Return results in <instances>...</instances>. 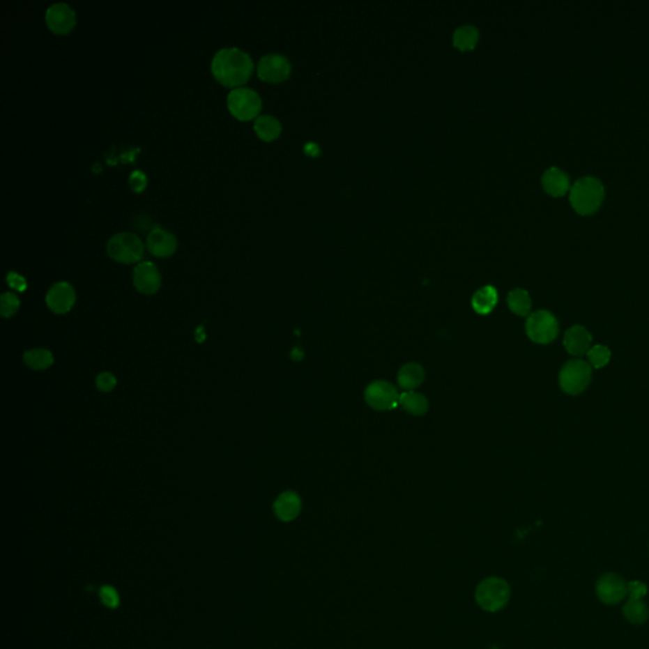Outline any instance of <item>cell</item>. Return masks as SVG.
<instances>
[{"label":"cell","instance_id":"1","mask_svg":"<svg viewBox=\"0 0 649 649\" xmlns=\"http://www.w3.org/2000/svg\"><path fill=\"white\" fill-rule=\"evenodd\" d=\"M211 71L217 82L229 88L245 84L254 71V63L249 54L238 47L218 49L212 59Z\"/></svg>","mask_w":649,"mask_h":649},{"label":"cell","instance_id":"2","mask_svg":"<svg viewBox=\"0 0 649 649\" xmlns=\"http://www.w3.org/2000/svg\"><path fill=\"white\" fill-rule=\"evenodd\" d=\"M604 197L602 183L593 176H583L570 188V202L579 215H593L600 208Z\"/></svg>","mask_w":649,"mask_h":649},{"label":"cell","instance_id":"3","mask_svg":"<svg viewBox=\"0 0 649 649\" xmlns=\"http://www.w3.org/2000/svg\"><path fill=\"white\" fill-rule=\"evenodd\" d=\"M145 246L136 234L119 232L108 240L107 252L108 255L122 264L140 263L144 257Z\"/></svg>","mask_w":649,"mask_h":649},{"label":"cell","instance_id":"4","mask_svg":"<svg viewBox=\"0 0 649 649\" xmlns=\"http://www.w3.org/2000/svg\"><path fill=\"white\" fill-rule=\"evenodd\" d=\"M261 105L260 96L250 88L238 86L227 96V108L231 114L240 121L255 119L261 111Z\"/></svg>","mask_w":649,"mask_h":649},{"label":"cell","instance_id":"5","mask_svg":"<svg viewBox=\"0 0 649 649\" xmlns=\"http://www.w3.org/2000/svg\"><path fill=\"white\" fill-rule=\"evenodd\" d=\"M475 599L482 609L487 611H497L503 609L509 601V583L505 579L497 577L484 579L477 587Z\"/></svg>","mask_w":649,"mask_h":649},{"label":"cell","instance_id":"6","mask_svg":"<svg viewBox=\"0 0 649 649\" xmlns=\"http://www.w3.org/2000/svg\"><path fill=\"white\" fill-rule=\"evenodd\" d=\"M591 377H593L591 365L585 360L574 359V360H570L560 370L559 384L565 393L579 395L581 392L586 390Z\"/></svg>","mask_w":649,"mask_h":649},{"label":"cell","instance_id":"7","mask_svg":"<svg viewBox=\"0 0 649 649\" xmlns=\"http://www.w3.org/2000/svg\"><path fill=\"white\" fill-rule=\"evenodd\" d=\"M525 330L531 342L549 344L558 335V321L551 312L542 310L529 314Z\"/></svg>","mask_w":649,"mask_h":649},{"label":"cell","instance_id":"8","mask_svg":"<svg viewBox=\"0 0 649 649\" xmlns=\"http://www.w3.org/2000/svg\"><path fill=\"white\" fill-rule=\"evenodd\" d=\"M365 402L377 411H388L398 406L399 393L393 384L387 381H374L365 388Z\"/></svg>","mask_w":649,"mask_h":649},{"label":"cell","instance_id":"9","mask_svg":"<svg viewBox=\"0 0 649 649\" xmlns=\"http://www.w3.org/2000/svg\"><path fill=\"white\" fill-rule=\"evenodd\" d=\"M596 595L606 605H616L628 596V583L616 573H605L596 582Z\"/></svg>","mask_w":649,"mask_h":649},{"label":"cell","instance_id":"10","mask_svg":"<svg viewBox=\"0 0 649 649\" xmlns=\"http://www.w3.org/2000/svg\"><path fill=\"white\" fill-rule=\"evenodd\" d=\"M292 66L289 60L280 54H266L259 60L258 75L268 83H280L289 77Z\"/></svg>","mask_w":649,"mask_h":649},{"label":"cell","instance_id":"11","mask_svg":"<svg viewBox=\"0 0 649 649\" xmlns=\"http://www.w3.org/2000/svg\"><path fill=\"white\" fill-rule=\"evenodd\" d=\"M45 20L49 29L56 35H68L77 24V15L66 3H55L47 8Z\"/></svg>","mask_w":649,"mask_h":649},{"label":"cell","instance_id":"12","mask_svg":"<svg viewBox=\"0 0 649 649\" xmlns=\"http://www.w3.org/2000/svg\"><path fill=\"white\" fill-rule=\"evenodd\" d=\"M133 286L141 293L151 296L161 287V274L153 261H140L133 269Z\"/></svg>","mask_w":649,"mask_h":649},{"label":"cell","instance_id":"13","mask_svg":"<svg viewBox=\"0 0 649 649\" xmlns=\"http://www.w3.org/2000/svg\"><path fill=\"white\" fill-rule=\"evenodd\" d=\"M75 300V289L68 282L55 283L46 294L47 307L57 314H68L71 308L74 307Z\"/></svg>","mask_w":649,"mask_h":649},{"label":"cell","instance_id":"14","mask_svg":"<svg viewBox=\"0 0 649 649\" xmlns=\"http://www.w3.org/2000/svg\"><path fill=\"white\" fill-rule=\"evenodd\" d=\"M147 247L158 258H168L178 247L176 238L171 232L156 226L147 235Z\"/></svg>","mask_w":649,"mask_h":649},{"label":"cell","instance_id":"15","mask_svg":"<svg viewBox=\"0 0 649 649\" xmlns=\"http://www.w3.org/2000/svg\"><path fill=\"white\" fill-rule=\"evenodd\" d=\"M593 335L588 333L587 328L576 325L570 330H567L563 339L565 348L570 354L574 356H585L591 349Z\"/></svg>","mask_w":649,"mask_h":649},{"label":"cell","instance_id":"16","mask_svg":"<svg viewBox=\"0 0 649 649\" xmlns=\"http://www.w3.org/2000/svg\"><path fill=\"white\" fill-rule=\"evenodd\" d=\"M300 509H302L300 497L293 491L283 492L274 503L275 515L284 523L292 521L298 517Z\"/></svg>","mask_w":649,"mask_h":649},{"label":"cell","instance_id":"17","mask_svg":"<svg viewBox=\"0 0 649 649\" xmlns=\"http://www.w3.org/2000/svg\"><path fill=\"white\" fill-rule=\"evenodd\" d=\"M543 188L553 197L565 196L570 189V179L562 169L551 168L542 176Z\"/></svg>","mask_w":649,"mask_h":649},{"label":"cell","instance_id":"18","mask_svg":"<svg viewBox=\"0 0 649 649\" xmlns=\"http://www.w3.org/2000/svg\"><path fill=\"white\" fill-rule=\"evenodd\" d=\"M425 379L424 368L418 363H407L398 372L399 387L405 391H413L422 384Z\"/></svg>","mask_w":649,"mask_h":649},{"label":"cell","instance_id":"19","mask_svg":"<svg viewBox=\"0 0 649 649\" xmlns=\"http://www.w3.org/2000/svg\"><path fill=\"white\" fill-rule=\"evenodd\" d=\"M498 293L495 287L484 286L480 288L472 297V307L478 314H489L495 310Z\"/></svg>","mask_w":649,"mask_h":649},{"label":"cell","instance_id":"20","mask_svg":"<svg viewBox=\"0 0 649 649\" xmlns=\"http://www.w3.org/2000/svg\"><path fill=\"white\" fill-rule=\"evenodd\" d=\"M398 405L413 416H421L429 410L427 398L415 391H404L399 393Z\"/></svg>","mask_w":649,"mask_h":649},{"label":"cell","instance_id":"21","mask_svg":"<svg viewBox=\"0 0 649 649\" xmlns=\"http://www.w3.org/2000/svg\"><path fill=\"white\" fill-rule=\"evenodd\" d=\"M254 130H255V132L261 140L270 142V141L280 137V132H282V125L275 117L264 114V116L257 117L255 122H254Z\"/></svg>","mask_w":649,"mask_h":649},{"label":"cell","instance_id":"22","mask_svg":"<svg viewBox=\"0 0 649 649\" xmlns=\"http://www.w3.org/2000/svg\"><path fill=\"white\" fill-rule=\"evenodd\" d=\"M623 614L630 624L641 625L649 619V606L643 600L629 599L623 607Z\"/></svg>","mask_w":649,"mask_h":649},{"label":"cell","instance_id":"23","mask_svg":"<svg viewBox=\"0 0 649 649\" xmlns=\"http://www.w3.org/2000/svg\"><path fill=\"white\" fill-rule=\"evenodd\" d=\"M478 38L480 33L475 26H461L454 32V46L461 51H471L477 46Z\"/></svg>","mask_w":649,"mask_h":649},{"label":"cell","instance_id":"24","mask_svg":"<svg viewBox=\"0 0 649 649\" xmlns=\"http://www.w3.org/2000/svg\"><path fill=\"white\" fill-rule=\"evenodd\" d=\"M507 306L510 311L517 316H528L531 311L530 296L521 288H517L507 296Z\"/></svg>","mask_w":649,"mask_h":649},{"label":"cell","instance_id":"25","mask_svg":"<svg viewBox=\"0 0 649 649\" xmlns=\"http://www.w3.org/2000/svg\"><path fill=\"white\" fill-rule=\"evenodd\" d=\"M23 360L31 369L45 370L54 364V356L47 349H31L24 353Z\"/></svg>","mask_w":649,"mask_h":649},{"label":"cell","instance_id":"26","mask_svg":"<svg viewBox=\"0 0 649 649\" xmlns=\"http://www.w3.org/2000/svg\"><path fill=\"white\" fill-rule=\"evenodd\" d=\"M586 356L587 359H588L587 363L591 365V368L600 369V368H604V367L610 362L611 353H610V350H609V348H606L605 345H595L591 349L588 350V353H587Z\"/></svg>","mask_w":649,"mask_h":649},{"label":"cell","instance_id":"27","mask_svg":"<svg viewBox=\"0 0 649 649\" xmlns=\"http://www.w3.org/2000/svg\"><path fill=\"white\" fill-rule=\"evenodd\" d=\"M20 306H21V302H20V298L15 293L6 292V293L1 294V297H0V314L3 317L9 319V317L15 316Z\"/></svg>","mask_w":649,"mask_h":649},{"label":"cell","instance_id":"28","mask_svg":"<svg viewBox=\"0 0 649 649\" xmlns=\"http://www.w3.org/2000/svg\"><path fill=\"white\" fill-rule=\"evenodd\" d=\"M96 384H97V388H98L99 391L108 393V392H112L116 388L117 378L114 377L112 373H109V372H103L96 379Z\"/></svg>","mask_w":649,"mask_h":649},{"label":"cell","instance_id":"29","mask_svg":"<svg viewBox=\"0 0 649 649\" xmlns=\"http://www.w3.org/2000/svg\"><path fill=\"white\" fill-rule=\"evenodd\" d=\"M648 593V586L639 581V579H632L628 582V596L629 599L633 600H642L644 596Z\"/></svg>","mask_w":649,"mask_h":649},{"label":"cell","instance_id":"30","mask_svg":"<svg viewBox=\"0 0 649 649\" xmlns=\"http://www.w3.org/2000/svg\"><path fill=\"white\" fill-rule=\"evenodd\" d=\"M100 600L103 601L105 606L116 609L119 605V596L117 591L112 586H103L99 591Z\"/></svg>","mask_w":649,"mask_h":649},{"label":"cell","instance_id":"31","mask_svg":"<svg viewBox=\"0 0 649 649\" xmlns=\"http://www.w3.org/2000/svg\"><path fill=\"white\" fill-rule=\"evenodd\" d=\"M128 182H130V187H131L133 192L141 193L144 189L146 188V174L142 170H133L132 173L130 174Z\"/></svg>","mask_w":649,"mask_h":649},{"label":"cell","instance_id":"32","mask_svg":"<svg viewBox=\"0 0 649 649\" xmlns=\"http://www.w3.org/2000/svg\"><path fill=\"white\" fill-rule=\"evenodd\" d=\"M7 282L8 286L13 288L15 291H18V292H24L27 289V282L18 273H8Z\"/></svg>","mask_w":649,"mask_h":649},{"label":"cell","instance_id":"33","mask_svg":"<svg viewBox=\"0 0 649 649\" xmlns=\"http://www.w3.org/2000/svg\"><path fill=\"white\" fill-rule=\"evenodd\" d=\"M306 153H307L308 155H317V153H320V150H319V147L316 146L314 144L310 142V144H307V146H306Z\"/></svg>","mask_w":649,"mask_h":649}]
</instances>
